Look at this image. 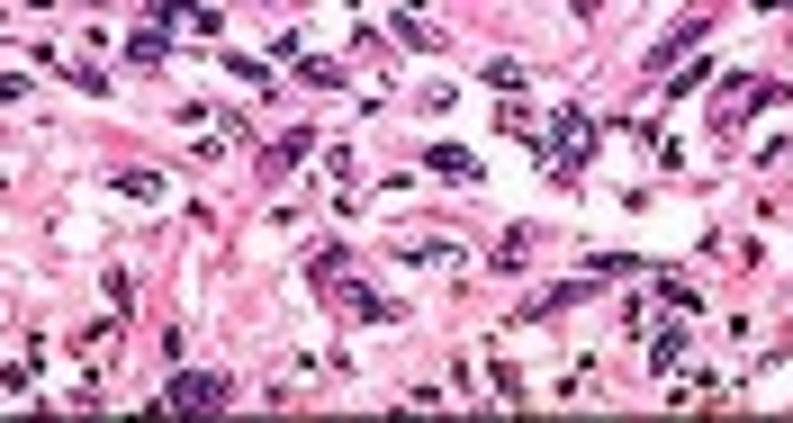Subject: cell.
I'll return each mask as SVG.
<instances>
[{"label": "cell", "mask_w": 793, "mask_h": 423, "mask_svg": "<svg viewBox=\"0 0 793 423\" xmlns=\"http://www.w3.org/2000/svg\"><path fill=\"white\" fill-rule=\"evenodd\" d=\"M586 154H595V117H577V109H568V117L550 126V163H559V180H577V172H586Z\"/></svg>", "instance_id": "1"}, {"label": "cell", "mask_w": 793, "mask_h": 423, "mask_svg": "<svg viewBox=\"0 0 793 423\" xmlns=\"http://www.w3.org/2000/svg\"><path fill=\"white\" fill-rule=\"evenodd\" d=\"M226 396H235L226 379H172V388H163V405H198V414H208V405H226Z\"/></svg>", "instance_id": "2"}]
</instances>
